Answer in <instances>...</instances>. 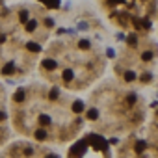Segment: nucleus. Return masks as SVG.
<instances>
[{
	"mask_svg": "<svg viewBox=\"0 0 158 158\" xmlns=\"http://www.w3.org/2000/svg\"><path fill=\"white\" fill-rule=\"evenodd\" d=\"M151 78H153L151 74H149V73H145L143 76H141V82H151Z\"/></svg>",
	"mask_w": 158,
	"mask_h": 158,
	"instance_id": "aec40b11",
	"label": "nucleus"
},
{
	"mask_svg": "<svg viewBox=\"0 0 158 158\" xmlns=\"http://www.w3.org/2000/svg\"><path fill=\"white\" fill-rule=\"evenodd\" d=\"M73 76H74V73L71 69L63 71V80H65V82H71V80H73Z\"/></svg>",
	"mask_w": 158,
	"mask_h": 158,
	"instance_id": "ddd939ff",
	"label": "nucleus"
},
{
	"mask_svg": "<svg viewBox=\"0 0 158 158\" xmlns=\"http://www.w3.org/2000/svg\"><path fill=\"white\" fill-rule=\"evenodd\" d=\"M45 24H47V26H54V21H52V19H47Z\"/></svg>",
	"mask_w": 158,
	"mask_h": 158,
	"instance_id": "393cba45",
	"label": "nucleus"
},
{
	"mask_svg": "<svg viewBox=\"0 0 158 158\" xmlns=\"http://www.w3.org/2000/svg\"><path fill=\"white\" fill-rule=\"evenodd\" d=\"M78 30H88V22H80V24H78Z\"/></svg>",
	"mask_w": 158,
	"mask_h": 158,
	"instance_id": "4be33fe9",
	"label": "nucleus"
},
{
	"mask_svg": "<svg viewBox=\"0 0 158 158\" xmlns=\"http://www.w3.org/2000/svg\"><path fill=\"white\" fill-rule=\"evenodd\" d=\"M78 47H80V49H82V50H86V49H89V41H88V39H82V41H80V43H78Z\"/></svg>",
	"mask_w": 158,
	"mask_h": 158,
	"instance_id": "a211bd4d",
	"label": "nucleus"
},
{
	"mask_svg": "<svg viewBox=\"0 0 158 158\" xmlns=\"http://www.w3.org/2000/svg\"><path fill=\"white\" fill-rule=\"evenodd\" d=\"M145 145H147V143H145L143 140H140V141H138V143H136V153H138V155H141V153H143Z\"/></svg>",
	"mask_w": 158,
	"mask_h": 158,
	"instance_id": "4468645a",
	"label": "nucleus"
},
{
	"mask_svg": "<svg viewBox=\"0 0 158 158\" xmlns=\"http://www.w3.org/2000/svg\"><path fill=\"white\" fill-rule=\"evenodd\" d=\"M88 143H91V147L97 149V151H104V149H108V143H106L104 138L99 136V134H89L88 136Z\"/></svg>",
	"mask_w": 158,
	"mask_h": 158,
	"instance_id": "f257e3e1",
	"label": "nucleus"
},
{
	"mask_svg": "<svg viewBox=\"0 0 158 158\" xmlns=\"http://www.w3.org/2000/svg\"><path fill=\"white\" fill-rule=\"evenodd\" d=\"M128 102H132V104H134V102H136V95H130V97H128Z\"/></svg>",
	"mask_w": 158,
	"mask_h": 158,
	"instance_id": "a878e982",
	"label": "nucleus"
},
{
	"mask_svg": "<svg viewBox=\"0 0 158 158\" xmlns=\"http://www.w3.org/2000/svg\"><path fill=\"white\" fill-rule=\"evenodd\" d=\"M58 95H60L58 88H52V89H50V93H49V99H50V101H56V99H58Z\"/></svg>",
	"mask_w": 158,
	"mask_h": 158,
	"instance_id": "dca6fc26",
	"label": "nucleus"
},
{
	"mask_svg": "<svg viewBox=\"0 0 158 158\" xmlns=\"http://www.w3.org/2000/svg\"><path fill=\"white\" fill-rule=\"evenodd\" d=\"M45 138H47V130L45 128L35 130V140H45Z\"/></svg>",
	"mask_w": 158,
	"mask_h": 158,
	"instance_id": "f8f14e48",
	"label": "nucleus"
},
{
	"mask_svg": "<svg viewBox=\"0 0 158 158\" xmlns=\"http://www.w3.org/2000/svg\"><path fill=\"white\" fill-rule=\"evenodd\" d=\"M73 112H74V113L84 112V102H82V101H74V102H73Z\"/></svg>",
	"mask_w": 158,
	"mask_h": 158,
	"instance_id": "423d86ee",
	"label": "nucleus"
},
{
	"mask_svg": "<svg viewBox=\"0 0 158 158\" xmlns=\"http://www.w3.org/2000/svg\"><path fill=\"white\" fill-rule=\"evenodd\" d=\"M24 24H26V32H35V28H37V21H34V19H28Z\"/></svg>",
	"mask_w": 158,
	"mask_h": 158,
	"instance_id": "39448f33",
	"label": "nucleus"
},
{
	"mask_svg": "<svg viewBox=\"0 0 158 158\" xmlns=\"http://www.w3.org/2000/svg\"><path fill=\"white\" fill-rule=\"evenodd\" d=\"M4 119H6V113H4V112H0V121H4Z\"/></svg>",
	"mask_w": 158,
	"mask_h": 158,
	"instance_id": "bb28decb",
	"label": "nucleus"
},
{
	"mask_svg": "<svg viewBox=\"0 0 158 158\" xmlns=\"http://www.w3.org/2000/svg\"><path fill=\"white\" fill-rule=\"evenodd\" d=\"M26 49H28V50H32V52H41V47H39L35 41H30V43H26Z\"/></svg>",
	"mask_w": 158,
	"mask_h": 158,
	"instance_id": "6e6552de",
	"label": "nucleus"
},
{
	"mask_svg": "<svg viewBox=\"0 0 158 158\" xmlns=\"http://www.w3.org/2000/svg\"><path fill=\"white\" fill-rule=\"evenodd\" d=\"M13 71H15V63H13V61L6 63V65L2 67V74H6V76H7V74H11Z\"/></svg>",
	"mask_w": 158,
	"mask_h": 158,
	"instance_id": "20e7f679",
	"label": "nucleus"
},
{
	"mask_svg": "<svg viewBox=\"0 0 158 158\" xmlns=\"http://www.w3.org/2000/svg\"><path fill=\"white\" fill-rule=\"evenodd\" d=\"M141 24H143V28H151V21H147V19H145Z\"/></svg>",
	"mask_w": 158,
	"mask_h": 158,
	"instance_id": "b1692460",
	"label": "nucleus"
},
{
	"mask_svg": "<svg viewBox=\"0 0 158 158\" xmlns=\"http://www.w3.org/2000/svg\"><path fill=\"white\" fill-rule=\"evenodd\" d=\"M151 58H153V52H143V54H141V60H143V61H149Z\"/></svg>",
	"mask_w": 158,
	"mask_h": 158,
	"instance_id": "6ab92c4d",
	"label": "nucleus"
},
{
	"mask_svg": "<svg viewBox=\"0 0 158 158\" xmlns=\"http://www.w3.org/2000/svg\"><path fill=\"white\" fill-rule=\"evenodd\" d=\"M24 95H26V93H24V89H22V88L17 89V93L13 95V101H15V102H22V101H24Z\"/></svg>",
	"mask_w": 158,
	"mask_h": 158,
	"instance_id": "0eeeda50",
	"label": "nucleus"
},
{
	"mask_svg": "<svg viewBox=\"0 0 158 158\" xmlns=\"http://www.w3.org/2000/svg\"><path fill=\"white\" fill-rule=\"evenodd\" d=\"M19 19H21V22H26V21L30 19V13H28L26 9H22L21 13H19Z\"/></svg>",
	"mask_w": 158,
	"mask_h": 158,
	"instance_id": "2eb2a0df",
	"label": "nucleus"
},
{
	"mask_svg": "<svg viewBox=\"0 0 158 158\" xmlns=\"http://www.w3.org/2000/svg\"><path fill=\"white\" fill-rule=\"evenodd\" d=\"M4 41H6V35L2 34V35H0V43H4Z\"/></svg>",
	"mask_w": 158,
	"mask_h": 158,
	"instance_id": "cd10ccee",
	"label": "nucleus"
},
{
	"mask_svg": "<svg viewBox=\"0 0 158 158\" xmlns=\"http://www.w3.org/2000/svg\"><path fill=\"white\" fill-rule=\"evenodd\" d=\"M136 80V73L134 71H126L125 73V82H134Z\"/></svg>",
	"mask_w": 158,
	"mask_h": 158,
	"instance_id": "9b49d317",
	"label": "nucleus"
},
{
	"mask_svg": "<svg viewBox=\"0 0 158 158\" xmlns=\"http://www.w3.org/2000/svg\"><path fill=\"white\" fill-rule=\"evenodd\" d=\"M39 123H41L43 126H45V125H49V123H50V117L43 113V115H39Z\"/></svg>",
	"mask_w": 158,
	"mask_h": 158,
	"instance_id": "f3484780",
	"label": "nucleus"
},
{
	"mask_svg": "<svg viewBox=\"0 0 158 158\" xmlns=\"http://www.w3.org/2000/svg\"><path fill=\"white\" fill-rule=\"evenodd\" d=\"M88 147V140H82V141H78L76 145L73 147V151H71V155H76V156H80V155H84V149Z\"/></svg>",
	"mask_w": 158,
	"mask_h": 158,
	"instance_id": "f03ea898",
	"label": "nucleus"
},
{
	"mask_svg": "<svg viewBox=\"0 0 158 158\" xmlns=\"http://www.w3.org/2000/svg\"><path fill=\"white\" fill-rule=\"evenodd\" d=\"M43 67H45L47 71H52L58 67V61L56 60H43Z\"/></svg>",
	"mask_w": 158,
	"mask_h": 158,
	"instance_id": "7ed1b4c3",
	"label": "nucleus"
},
{
	"mask_svg": "<svg viewBox=\"0 0 158 158\" xmlns=\"http://www.w3.org/2000/svg\"><path fill=\"white\" fill-rule=\"evenodd\" d=\"M0 2H2V0H0Z\"/></svg>",
	"mask_w": 158,
	"mask_h": 158,
	"instance_id": "c85d7f7f",
	"label": "nucleus"
},
{
	"mask_svg": "<svg viewBox=\"0 0 158 158\" xmlns=\"http://www.w3.org/2000/svg\"><path fill=\"white\" fill-rule=\"evenodd\" d=\"M39 2H43L47 7H58L60 6V0H39Z\"/></svg>",
	"mask_w": 158,
	"mask_h": 158,
	"instance_id": "1a4fd4ad",
	"label": "nucleus"
},
{
	"mask_svg": "<svg viewBox=\"0 0 158 158\" xmlns=\"http://www.w3.org/2000/svg\"><path fill=\"white\" fill-rule=\"evenodd\" d=\"M106 56H108V58H113V56H115V52H113L112 49H108V50H106Z\"/></svg>",
	"mask_w": 158,
	"mask_h": 158,
	"instance_id": "5701e85b",
	"label": "nucleus"
},
{
	"mask_svg": "<svg viewBox=\"0 0 158 158\" xmlns=\"http://www.w3.org/2000/svg\"><path fill=\"white\" fill-rule=\"evenodd\" d=\"M136 41H138V39H136V35H130V37H128V43H130L132 47H136Z\"/></svg>",
	"mask_w": 158,
	"mask_h": 158,
	"instance_id": "412c9836",
	"label": "nucleus"
},
{
	"mask_svg": "<svg viewBox=\"0 0 158 158\" xmlns=\"http://www.w3.org/2000/svg\"><path fill=\"white\" fill-rule=\"evenodd\" d=\"M97 117H99V110H97V108H91V110L88 112V119H89V121H95Z\"/></svg>",
	"mask_w": 158,
	"mask_h": 158,
	"instance_id": "9d476101",
	"label": "nucleus"
}]
</instances>
